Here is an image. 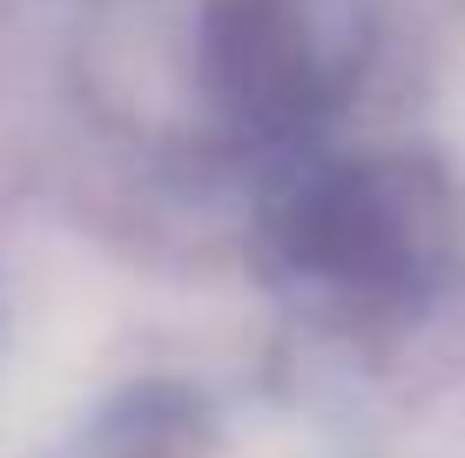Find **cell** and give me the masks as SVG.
Wrapping results in <instances>:
<instances>
[{
  "label": "cell",
  "mask_w": 465,
  "mask_h": 458,
  "mask_svg": "<svg viewBox=\"0 0 465 458\" xmlns=\"http://www.w3.org/2000/svg\"><path fill=\"white\" fill-rule=\"evenodd\" d=\"M283 263L344 304H411L452 257V196L425 162H324L277 202Z\"/></svg>",
  "instance_id": "6da1fadb"
},
{
  "label": "cell",
  "mask_w": 465,
  "mask_h": 458,
  "mask_svg": "<svg viewBox=\"0 0 465 458\" xmlns=\"http://www.w3.org/2000/svg\"><path fill=\"white\" fill-rule=\"evenodd\" d=\"M203 88L243 135H297L331 94V54L303 0H210Z\"/></svg>",
  "instance_id": "7a4b0ae2"
}]
</instances>
